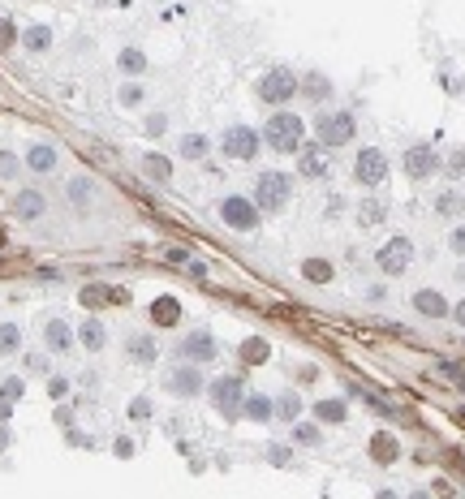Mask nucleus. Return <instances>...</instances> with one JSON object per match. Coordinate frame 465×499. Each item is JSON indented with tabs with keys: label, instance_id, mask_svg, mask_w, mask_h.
<instances>
[{
	"label": "nucleus",
	"instance_id": "1",
	"mask_svg": "<svg viewBox=\"0 0 465 499\" xmlns=\"http://www.w3.org/2000/svg\"><path fill=\"white\" fill-rule=\"evenodd\" d=\"M263 138H267V147L272 151H302V138H306V125H302V117H293V112H276L272 121H267V129H263Z\"/></svg>",
	"mask_w": 465,
	"mask_h": 499
},
{
	"label": "nucleus",
	"instance_id": "2",
	"mask_svg": "<svg viewBox=\"0 0 465 499\" xmlns=\"http://www.w3.org/2000/svg\"><path fill=\"white\" fill-rule=\"evenodd\" d=\"M211 401H216V409L233 422L237 413H241V405H246V383L237 379V375H224V379H216L211 383Z\"/></svg>",
	"mask_w": 465,
	"mask_h": 499
},
{
	"label": "nucleus",
	"instance_id": "3",
	"mask_svg": "<svg viewBox=\"0 0 465 499\" xmlns=\"http://www.w3.org/2000/svg\"><path fill=\"white\" fill-rule=\"evenodd\" d=\"M284 202H289V176H284V172H263L259 186H255V207L280 211Z\"/></svg>",
	"mask_w": 465,
	"mask_h": 499
},
{
	"label": "nucleus",
	"instance_id": "4",
	"mask_svg": "<svg viewBox=\"0 0 465 499\" xmlns=\"http://www.w3.org/2000/svg\"><path fill=\"white\" fill-rule=\"evenodd\" d=\"M353 138V117L349 112H324L319 117V147H345Z\"/></svg>",
	"mask_w": 465,
	"mask_h": 499
},
{
	"label": "nucleus",
	"instance_id": "5",
	"mask_svg": "<svg viewBox=\"0 0 465 499\" xmlns=\"http://www.w3.org/2000/svg\"><path fill=\"white\" fill-rule=\"evenodd\" d=\"M409 263H414V241H409V237H392V241L379 249V267H383L388 276H401Z\"/></svg>",
	"mask_w": 465,
	"mask_h": 499
},
{
	"label": "nucleus",
	"instance_id": "6",
	"mask_svg": "<svg viewBox=\"0 0 465 499\" xmlns=\"http://www.w3.org/2000/svg\"><path fill=\"white\" fill-rule=\"evenodd\" d=\"M298 86H302V82L289 74V69H272V74L259 82V95H263L267 103H284V99H293V95H298Z\"/></svg>",
	"mask_w": 465,
	"mask_h": 499
},
{
	"label": "nucleus",
	"instance_id": "7",
	"mask_svg": "<svg viewBox=\"0 0 465 499\" xmlns=\"http://www.w3.org/2000/svg\"><path fill=\"white\" fill-rule=\"evenodd\" d=\"M224 155H229V160H255V155H259V134L246 129V125H233V129L224 134Z\"/></svg>",
	"mask_w": 465,
	"mask_h": 499
},
{
	"label": "nucleus",
	"instance_id": "8",
	"mask_svg": "<svg viewBox=\"0 0 465 499\" xmlns=\"http://www.w3.org/2000/svg\"><path fill=\"white\" fill-rule=\"evenodd\" d=\"M220 216H224L229 228H246V233H250V228L259 224V207L246 202V198H224V202H220Z\"/></svg>",
	"mask_w": 465,
	"mask_h": 499
},
{
	"label": "nucleus",
	"instance_id": "9",
	"mask_svg": "<svg viewBox=\"0 0 465 499\" xmlns=\"http://www.w3.org/2000/svg\"><path fill=\"white\" fill-rule=\"evenodd\" d=\"M353 172H357V181H362L367 190L371 186H379L383 176H388V160H383V151H375V147H367L362 155H357V164H353Z\"/></svg>",
	"mask_w": 465,
	"mask_h": 499
},
{
	"label": "nucleus",
	"instance_id": "10",
	"mask_svg": "<svg viewBox=\"0 0 465 499\" xmlns=\"http://www.w3.org/2000/svg\"><path fill=\"white\" fill-rule=\"evenodd\" d=\"M440 168V155L431 147H405V172L414 176V181H426Z\"/></svg>",
	"mask_w": 465,
	"mask_h": 499
},
{
	"label": "nucleus",
	"instance_id": "11",
	"mask_svg": "<svg viewBox=\"0 0 465 499\" xmlns=\"http://www.w3.org/2000/svg\"><path fill=\"white\" fill-rule=\"evenodd\" d=\"M207 383H203V375H198V366L190 362V366H177L172 375H168V391L172 396H198Z\"/></svg>",
	"mask_w": 465,
	"mask_h": 499
},
{
	"label": "nucleus",
	"instance_id": "12",
	"mask_svg": "<svg viewBox=\"0 0 465 499\" xmlns=\"http://www.w3.org/2000/svg\"><path fill=\"white\" fill-rule=\"evenodd\" d=\"M298 168H302V176H328V168H332L328 147H306V142H302V151H298Z\"/></svg>",
	"mask_w": 465,
	"mask_h": 499
},
{
	"label": "nucleus",
	"instance_id": "13",
	"mask_svg": "<svg viewBox=\"0 0 465 499\" xmlns=\"http://www.w3.org/2000/svg\"><path fill=\"white\" fill-rule=\"evenodd\" d=\"M181 353H186V362H211V358H220L216 353V340H211V332H194L186 344H181Z\"/></svg>",
	"mask_w": 465,
	"mask_h": 499
},
{
	"label": "nucleus",
	"instance_id": "14",
	"mask_svg": "<svg viewBox=\"0 0 465 499\" xmlns=\"http://www.w3.org/2000/svg\"><path fill=\"white\" fill-rule=\"evenodd\" d=\"M414 310L426 314V318H444V314H448V302H444V293H435V289H422V293H414Z\"/></svg>",
	"mask_w": 465,
	"mask_h": 499
},
{
	"label": "nucleus",
	"instance_id": "15",
	"mask_svg": "<svg viewBox=\"0 0 465 499\" xmlns=\"http://www.w3.org/2000/svg\"><path fill=\"white\" fill-rule=\"evenodd\" d=\"M151 318H155V328H177V323H181V302H177V297H155Z\"/></svg>",
	"mask_w": 465,
	"mask_h": 499
},
{
	"label": "nucleus",
	"instance_id": "16",
	"mask_svg": "<svg viewBox=\"0 0 465 499\" xmlns=\"http://www.w3.org/2000/svg\"><path fill=\"white\" fill-rule=\"evenodd\" d=\"M371 456L379 460V465H392V460L401 456V443H397V435H388V431L371 435Z\"/></svg>",
	"mask_w": 465,
	"mask_h": 499
},
{
	"label": "nucleus",
	"instance_id": "17",
	"mask_svg": "<svg viewBox=\"0 0 465 499\" xmlns=\"http://www.w3.org/2000/svg\"><path fill=\"white\" fill-rule=\"evenodd\" d=\"M267 353H272V344H267L263 336H250V340L241 344V362H246V366H259V362H267Z\"/></svg>",
	"mask_w": 465,
	"mask_h": 499
},
{
	"label": "nucleus",
	"instance_id": "18",
	"mask_svg": "<svg viewBox=\"0 0 465 499\" xmlns=\"http://www.w3.org/2000/svg\"><path fill=\"white\" fill-rule=\"evenodd\" d=\"M26 164H30L34 172H52V168H56V151H52V147H30V151H26Z\"/></svg>",
	"mask_w": 465,
	"mask_h": 499
},
{
	"label": "nucleus",
	"instance_id": "19",
	"mask_svg": "<svg viewBox=\"0 0 465 499\" xmlns=\"http://www.w3.org/2000/svg\"><path fill=\"white\" fill-rule=\"evenodd\" d=\"M241 409H246V417H250V422H267V417L276 413V405H272L267 396H246V405H241Z\"/></svg>",
	"mask_w": 465,
	"mask_h": 499
},
{
	"label": "nucleus",
	"instance_id": "20",
	"mask_svg": "<svg viewBox=\"0 0 465 499\" xmlns=\"http://www.w3.org/2000/svg\"><path fill=\"white\" fill-rule=\"evenodd\" d=\"M69 340H74V336H69V323H65V318H52V323H48V344H52V353H65Z\"/></svg>",
	"mask_w": 465,
	"mask_h": 499
},
{
	"label": "nucleus",
	"instance_id": "21",
	"mask_svg": "<svg viewBox=\"0 0 465 499\" xmlns=\"http://www.w3.org/2000/svg\"><path fill=\"white\" fill-rule=\"evenodd\" d=\"M129 353H134V362H142V366L155 362V344H151V336H129Z\"/></svg>",
	"mask_w": 465,
	"mask_h": 499
},
{
	"label": "nucleus",
	"instance_id": "22",
	"mask_svg": "<svg viewBox=\"0 0 465 499\" xmlns=\"http://www.w3.org/2000/svg\"><path fill=\"white\" fill-rule=\"evenodd\" d=\"M82 344H87L91 353L103 349V323H99V318H87V323H82Z\"/></svg>",
	"mask_w": 465,
	"mask_h": 499
},
{
	"label": "nucleus",
	"instance_id": "23",
	"mask_svg": "<svg viewBox=\"0 0 465 499\" xmlns=\"http://www.w3.org/2000/svg\"><path fill=\"white\" fill-rule=\"evenodd\" d=\"M26 48H30V52H48V48H52V30H48V26H30V30H26Z\"/></svg>",
	"mask_w": 465,
	"mask_h": 499
},
{
	"label": "nucleus",
	"instance_id": "24",
	"mask_svg": "<svg viewBox=\"0 0 465 499\" xmlns=\"http://www.w3.org/2000/svg\"><path fill=\"white\" fill-rule=\"evenodd\" d=\"M314 417L319 422H345V401H319L314 405Z\"/></svg>",
	"mask_w": 465,
	"mask_h": 499
},
{
	"label": "nucleus",
	"instance_id": "25",
	"mask_svg": "<svg viewBox=\"0 0 465 499\" xmlns=\"http://www.w3.org/2000/svg\"><path fill=\"white\" fill-rule=\"evenodd\" d=\"M39 211H44V198H39V194H34V190H26V194L18 198V216H26V220H34V216H39Z\"/></svg>",
	"mask_w": 465,
	"mask_h": 499
},
{
	"label": "nucleus",
	"instance_id": "26",
	"mask_svg": "<svg viewBox=\"0 0 465 499\" xmlns=\"http://www.w3.org/2000/svg\"><path fill=\"white\" fill-rule=\"evenodd\" d=\"M142 168H147V176H155V181H168V172H172V164L164 155H147V160H142Z\"/></svg>",
	"mask_w": 465,
	"mask_h": 499
},
{
	"label": "nucleus",
	"instance_id": "27",
	"mask_svg": "<svg viewBox=\"0 0 465 499\" xmlns=\"http://www.w3.org/2000/svg\"><path fill=\"white\" fill-rule=\"evenodd\" d=\"M121 69H125V74H142V69H147V56H142L138 48H125L121 52Z\"/></svg>",
	"mask_w": 465,
	"mask_h": 499
},
{
	"label": "nucleus",
	"instance_id": "28",
	"mask_svg": "<svg viewBox=\"0 0 465 499\" xmlns=\"http://www.w3.org/2000/svg\"><path fill=\"white\" fill-rule=\"evenodd\" d=\"M18 344H22V332L13 323H0V353H18Z\"/></svg>",
	"mask_w": 465,
	"mask_h": 499
},
{
	"label": "nucleus",
	"instance_id": "29",
	"mask_svg": "<svg viewBox=\"0 0 465 499\" xmlns=\"http://www.w3.org/2000/svg\"><path fill=\"white\" fill-rule=\"evenodd\" d=\"M181 155H186V160H203V155H207V138H203V134H190V138L181 142Z\"/></svg>",
	"mask_w": 465,
	"mask_h": 499
},
{
	"label": "nucleus",
	"instance_id": "30",
	"mask_svg": "<svg viewBox=\"0 0 465 499\" xmlns=\"http://www.w3.org/2000/svg\"><path fill=\"white\" fill-rule=\"evenodd\" d=\"M435 211H440V216H461V211H465V198H461V194H440Z\"/></svg>",
	"mask_w": 465,
	"mask_h": 499
},
{
	"label": "nucleus",
	"instance_id": "31",
	"mask_svg": "<svg viewBox=\"0 0 465 499\" xmlns=\"http://www.w3.org/2000/svg\"><path fill=\"white\" fill-rule=\"evenodd\" d=\"M302 271H306L314 284H328V280H332V267H328V263H319V259H306V263H302Z\"/></svg>",
	"mask_w": 465,
	"mask_h": 499
},
{
	"label": "nucleus",
	"instance_id": "32",
	"mask_svg": "<svg viewBox=\"0 0 465 499\" xmlns=\"http://www.w3.org/2000/svg\"><path fill=\"white\" fill-rule=\"evenodd\" d=\"M22 391H26V383H22V379H5V383H0V396H5V401H18Z\"/></svg>",
	"mask_w": 465,
	"mask_h": 499
},
{
	"label": "nucleus",
	"instance_id": "33",
	"mask_svg": "<svg viewBox=\"0 0 465 499\" xmlns=\"http://www.w3.org/2000/svg\"><path fill=\"white\" fill-rule=\"evenodd\" d=\"M383 220V202H362V224H379Z\"/></svg>",
	"mask_w": 465,
	"mask_h": 499
},
{
	"label": "nucleus",
	"instance_id": "34",
	"mask_svg": "<svg viewBox=\"0 0 465 499\" xmlns=\"http://www.w3.org/2000/svg\"><path fill=\"white\" fill-rule=\"evenodd\" d=\"M13 39H18L13 22H9V18H0V48H13Z\"/></svg>",
	"mask_w": 465,
	"mask_h": 499
},
{
	"label": "nucleus",
	"instance_id": "35",
	"mask_svg": "<svg viewBox=\"0 0 465 499\" xmlns=\"http://www.w3.org/2000/svg\"><path fill=\"white\" fill-rule=\"evenodd\" d=\"M293 439H298V443H319V431H314V426H302V422H298V426H293Z\"/></svg>",
	"mask_w": 465,
	"mask_h": 499
},
{
	"label": "nucleus",
	"instance_id": "36",
	"mask_svg": "<svg viewBox=\"0 0 465 499\" xmlns=\"http://www.w3.org/2000/svg\"><path fill=\"white\" fill-rule=\"evenodd\" d=\"M276 409H280L284 417H298V409H302V401H298V396H293V391H289V396H284V401H280Z\"/></svg>",
	"mask_w": 465,
	"mask_h": 499
},
{
	"label": "nucleus",
	"instance_id": "37",
	"mask_svg": "<svg viewBox=\"0 0 465 499\" xmlns=\"http://www.w3.org/2000/svg\"><path fill=\"white\" fill-rule=\"evenodd\" d=\"M129 417H151V401H147V396H138V401L129 405Z\"/></svg>",
	"mask_w": 465,
	"mask_h": 499
},
{
	"label": "nucleus",
	"instance_id": "38",
	"mask_svg": "<svg viewBox=\"0 0 465 499\" xmlns=\"http://www.w3.org/2000/svg\"><path fill=\"white\" fill-rule=\"evenodd\" d=\"M306 91H310V95L319 99V95H328V82H324V78H319V74H314V78L306 82Z\"/></svg>",
	"mask_w": 465,
	"mask_h": 499
},
{
	"label": "nucleus",
	"instance_id": "39",
	"mask_svg": "<svg viewBox=\"0 0 465 499\" xmlns=\"http://www.w3.org/2000/svg\"><path fill=\"white\" fill-rule=\"evenodd\" d=\"M431 491H435V495H440V499H452V495H457V491H452V482H444V478H440V482H435V486H431Z\"/></svg>",
	"mask_w": 465,
	"mask_h": 499
},
{
	"label": "nucleus",
	"instance_id": "40",
	"mask_svg": "<svg viewBox=\"0 0 465 499\" xmlns=\"http://www.w3.org/2000/svg\"><path fill=\"white\" fill-rule=\"evenodd\" d=\"M0 172L13 176V172H18V160H13V155H0Z\"/></svg>",
	"mask_w": 465,
	"mask_h": 499
},
{
	"label": "nucleus",
	"instance_id": "41",
	"mask_svg": "<svg viewBox=\"0 0 465 499\" xmlns=\"http://www.w3.org/2000/svg\"><path fill=\"white\" fill-rule=\"evenodd\" d=\"M452 249H457V254H465V224L452 233Z\"/></svg>",
	"mask_w": 465,
	"mask_h": 499
},
{
	"label": "nucleus",
	"instance_id": "42",
	"mask_svg": "<svg viewBox=\"0 0 465 499\" xmlns=\"http://www.w3.org/2000/svg\"><path fill=\"white\" fill-rule=\"evenodd\" d=\"M74 198L87 202V176H78V181H74Z\"/></svg>",
	"mask_w": 465,
	"mask_h": 499
},
{
	"label": "nucleus",
	"instance_id": "43",
	"mask_svg": "<svg viewBox=\"0 0 465 499\" xmlns=\"http://www.w3.org/2000/svg\"><path fill=\"white\" fill-rule=\"evenodd\" d=\"M117 456H134V443L129 439H117Z\"/></svg>",
	"mask_w": 465,
	"mask_h": 499
},
{
	"label": "nucleus",
	"instance_id": "44",
	"mask_svg": "<svg viewBox=\"0 0 465 499\" xmlns=\"http://www.w3.org/2000/svg\"><path fill=\"white\" fill-rule=\"evenodd\" d=\"M452 314H457V323H461V328H465V302H461V306H457V310H452Z\"/></svg>",
	"mask_w": 465,
	"mask_h": 499
},
{
	"label": "nucleus",
	"instance_id": "45",
	"mask_svg": "<svg viewBox=\"0 0 465 499\" xmlns=\"http://www.w3.org/2000/svg\"><path fill=\"white\" fill-rule=\"evenodd\" d=\"M0 422H9V401H5V405H0Z\"/></svg>",
	"mask_w": 465,
	"mask_h": 499
},
{
	"label": "nucleus",
	"instance_id": "46",
	"mask_svg": "<svg viewBox=\"0 0 465 499\" xmlns=\"http://www.w3.org/2000/svg\"><path fill=\"white\" fill-rule=\"evenodd\" d=\"M379 499H397V495H392V491H379Z\"/></svg>",
	"mask_w": 465,
	"mask_h": 499
},
{
	"label": "nucleus",
	"instance_id": "47",
	"mask_svg": "<svg viewBox=\"0 0 465 499\" xmlns=\"http://www.w3.org/2000/svg\"><path fill=\"white\" fill-rule=\"evenodd\" d=\"M414 499H431V495H426V491H418V495H414Z\"/></svg>",
	"mask_w": 465,
	"mask_h": 499
}]
</instances>
